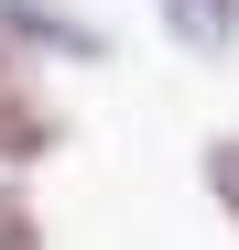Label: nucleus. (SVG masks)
<instances>
[{"label": "nucleus", "instance_id": "f257e3e1", "mask_svg": "<svg viewBox=\"0 0 239 250\" xmlns=\"http://www.w3.org/2000/svg\"><path fill=\"white\" fill-rule=\"evenodd\" d=\"M55 142V109L22 87V76H0V163H22V152H44Z\"/></svg>", "mask_w": 239, "mask_h": 250}, {"label": "nucleus", "instance_id": "f03ea898", "mask_svg": "<svg viewBox=\"0 0 239 250\" xmlns=\"http://www.w3.org/2000/svg\"><path fill=\"white\" fill-rule=\"evenodd\" d=\"M163 11H174L185 44H228V33H239V0H163Z\"/></svg>", "mask_w": 239, "mask_h": 250}, {"label": "nucleus", "instance_id": "7ed1b4c3", "mask_svg": "<svg viewBox=\"0 0 239 250\" xmlns=\"http://www.w3.org/2000/svg\"><path fill=\"white\" fill-rule=\"evenodd\" d=\"M207 185L228 196V218H239V142H218V152H207Z\"/></svg>", "mask_w": 239, "mask_h": 250}, {"label": "nucleus", "instance_id": "20e7f679", "mask_svg": "<svg viewBox=\"0 0 239 250\" xmlns=\"http://www.w3.org/2000/svg\"><path fill=\"white\" fill-rule=\"evenodd\" d=\"M0 250H33V207L22 196H0Z\"/></svg>", "mask_w": 239, "mask_h": 250}]
</instances>
